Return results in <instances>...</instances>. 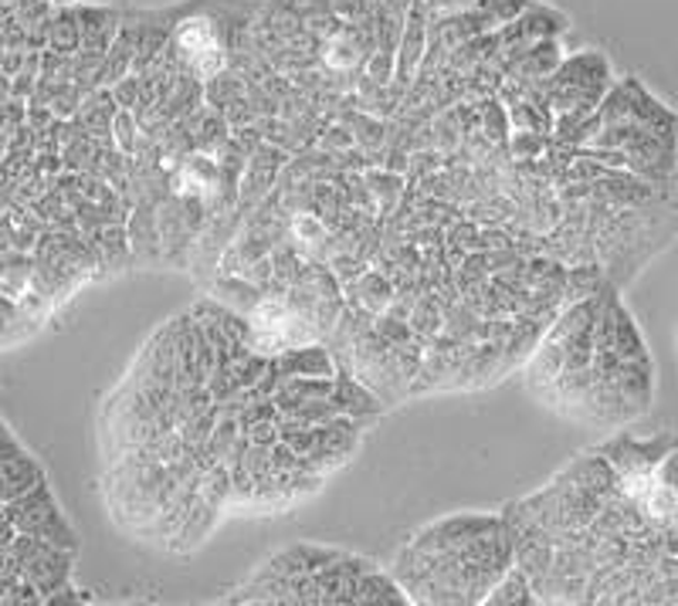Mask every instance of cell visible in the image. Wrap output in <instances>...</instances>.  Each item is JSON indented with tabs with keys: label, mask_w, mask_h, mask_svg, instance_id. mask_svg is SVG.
I'll use <instances>...</instances> for the list:
<instances>
[{
	"label": "cell",
	"mask_w": 678,
	"mask_h": 606,
	"mask_svg": "<svg viewBox=\"0 0 678 606\" xmlns=\"http://www.w3.org/2000/svg\"><path fill=\"white\" fill-rule=\"evenodd\" d=\"M675 353H678V332H675Z\"/></svg>",
	"instance_id": "cell-6"
},
{
	"label": "cell",
	"mask_w": 678,
	"mask_h": 606,
	"mask_svg": "<svg viewBox=\"0 0 678 606\" xmlns=\"http://www.w3.org/2000/svg\"><path fill=\"white\" fill-rule=\"evenodd\" d=\"M516 566L506 515H451L418 532L393 559L407 603H486Z\"/></svg>",
	"instance_id": "cell-2"
},
{
	"label": "cell",
	"mask_w": 678,
	"mask_h": 606,
	"mask_svg": "<svg viewBox=\"0 0 678 606\" xmlns=\"http://www.w3.org/2000/svg\"><path fill=\"white\" fill-rule=\"evenodd\" d=\"M238 599H265V603H380L397 599L403 603L400 583L390 576H380L373 563H363L360 556L339 553V549H319V546H289L279 556H268L258 573L241 586Z\"/></svg>",
	"instance_id": "cell-3"
},
{
	"label": "cell",
	"mask_w": 678,
	"mask_h": 606,
	"mask_svg": "<svg viewBox=\"0 0 678 606\" xmlns=\"http://www.w3.org/2000/svg\"><path fill=\"white\" fill-rule=\"evenodd\" d=\"M4 437H8V447H4V502H14L18 488L28 495L38 485H44V471L34 464V457L28 451H21V444H18L11 427H8Z\"/></svg>",
	"instance_id": "cell-5"
},
{
	"label": "cell",
	"mask_w": 678,
	"mask_h": 606,
	"mask_svg": "<svg viewBox=\"0 0 678 606\" xmlns=\"http://www.w3.org/2000/svg\"><path fill=\"white\" fill-rule=\"evenodd\" d=\"M526 386L539 407L615 431L651 407L655 366L618 295L590 292L542 335L526 366Z\"/></svg>",
	"instance_id": "cell-1"
},
{
	"label": "cell",
	"mask_w": 678,
	"mask_h": 606,
	"mask_svg": "<svg viewBox=\"0 0 678 606\" xmlns=\"http://www.w3.org/2000/svg\"><path fill=\"white\" fill-rule=\"evenodd\" d=\"M177 48L187 58L190 72L203 82L218 79V72L225 69V44H221L218 28L211 21H203V18L183 21L177 28Z\"/></svg>",
	"instance_id": "cell-4"
}]
</instances>
